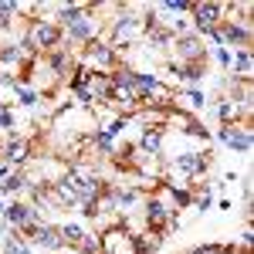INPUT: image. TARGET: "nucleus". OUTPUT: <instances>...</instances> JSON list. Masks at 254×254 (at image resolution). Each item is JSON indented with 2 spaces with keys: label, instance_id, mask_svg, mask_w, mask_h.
<instances>
[{
  "label": "nucleus",
  "instance_id": "17",
  "mask_svg": "<svg viewBox=\"0 0 254 254\" xmlns=\"http://www.w3.org/2000/svg\"><path fill=\"white\" fill-rule=\"evenodd\" d=\"M24 58H27V51L20 48V41L17 44H0V61L3 64H24Z\"/></svg>",
  "mask_w": 254,
  "mask_h": 254
},
{
  "label": "nucleus",
  "instance_id": "12",
  "mask_svg": "<svg viewBox=\"0 0 254 254\" xmlns=\"http://www.w3.org/2000/svg\"><path fill=\"white\" fill-rule=\"evenodd\" d=\"M231 78L237 81H254V51H234L231 55Z\"/></svg>",
  "mask_w": 254,
  "mask_h": 254
},
{
  "label": "nucleus",
  "instance_id": "8",
  "mask_svg": "<svg viewBox=\"0 0 254 254\" xmlns=\"http://www.w3.org/2000/svg\"><path fill=\"white\" fill-rule=\"evenodd\" d=\"M217 139L227 146V149H234L241 156H248L254 146V136H251V126H217Z\"/></svg>",
  "mask_w": 254,
  "mask_h": 254
},
{
  "label": "nucleus",
  "instance_id": "21",
  "mask_svg": "<svg viewBox=\"0 0 254 254\" xmlns=\"http://www.w3.org/2000/svg\"><path fill=\"white\" fill-rule=\"evenodd\" d=\"M0 44H3V41H0Z\"/></svg>",
  "mask_w": 254,
  "mask_h": 254
},
{
  "label": "nucleus",
  "instance_id": "19",
  "mask_svg": "<svg viewBox=\"0 0 254 254\" xmlns=\"http://www.w3.org/2000/svg\"><path fill=\"white\" fill-rule=\"evenodd\" d=\"M14 126H17V122H14V112H10V109H0V129L10 136V132H14Z\"/></svg>",
  "mask_w": 254,
  "mask_h": 254
},
{
  "label": "nucleus",
  "instance_id": "5",
  "mask_svg": "<svg viewBox=\"0 0 254 254\" xmlns=\"http://www.w3.org/2000/svg\"><path fill=\"white\" fill-rule=\"evenodd\" d=\"M170 61L173 64H207V44H203V38L200 34H180V38H173V44H170Z\"/></svg>",
  "mask_w": 254,
  "mask_h": 254
},
{
  "label": "nucleus",
  "instance_id": "18",
  "mask_svg": "<svg viewBox=\"0 0 254 254\" xmlns=\"http://www.w3.org/2000/svg\"><path fill=\"white\" fill-rule=\"evenodd\" d=\"M210 51H214V61H217V64H220L224 71H231V51H227V48H210Z\"/></svg>",
  "mask_w": 254,
  "mask_h": 254
},
{
  "label": "nucleus",
  "instance_id": "11",
  "mask_svg": "<svg viewBox=\"0 0 254 254\" xmlns=\"http://www.w3.org/2000/svg\"><path fill=\"white\" fill-rule=\"evenodd\" d=\"M210 105V98L203 95L200 88H176L173 92V109H180V112H203Z\"/></svg>",
  "mask_w": 254,
  "mask_h": 254
},
{
  "label": "nucleus",
  "instance_id": "16",
  "mask_svg": "<svg viewBox=\"0 0 254 254\" xmlns=\"http://www.w3.org/2000/svg\"><path fill=\"white\" fill-rule=\"evenodd\" d=\"M3 254H38L27 241L20 234H14V231H7V237H3Z\"/></svg>",
  "mask_w": 254,
  "mask_h": 254
},
{
  "label": "nucleus",
  "instance_id": "9",
  "mask_svg": "<svg viewBox=\"0 0 254 254\" xmlns=\"http://www.w3.org/2000/svg\"><path fill=\"white\" fill-rule=\"evenodd\" d=\"M27 244L34 248V251H41V254H61L64 251V244H61V231H58V224H41L34 234L27 237Z\"/></svg>",
  "mask_w": 254,
  "mask_h": 254
},
{
  "label": "nucleus",
  "instance_id": "20",
  "mask_svg": "<svg viewBox=\"0 0 254 254\" xmlns=\"http://www.w3.org/2000/svg\"><path fill=\"white\" fill-rule=\"evenodd\" d=\"M183 254H224V251H220V244H196V248H190Z\"/></svg>",
  "mask_w": 254,
  "mask_h": 254
},
{
  "label": "nucleus",
  "instance_id": "15",
  "mask_svg": "<svg viewBox=\"0 0 254 254\" xmlns=\"http://www.w3.org/2000/svg\"><path fill=\"white\" fill-rule=\"evenodd\" d=\"M132 244H136V254H156L163 248V237L153 231H139V234H132Z\"/></svg>",
  "mask_w": 254,
  "mask_h": 254
},
{
  "label": "nucleus",
  "instance_id": "6",
  "mask_svg": "<svg viewBox=\"0 0 254 254\" xmlns=\"http://www.w3.org/2000/svg\"><path fill=\"white\" fill-rule=\"evenodd\" d=\"M98 254H136V244H132V231L119 220L112 227L98 231Z\"/></svg>",
  "mask_w": 254,
  "mask_h": 254
},
{
  "label": "nucleus",
  "instance_id": "10",
  "mask_svg": "<svg viewBox=\"0 0 254 254\" xmlns=\"http://www.w3.org/2000/svg\"><path fill=\"white\" fill-rule=\"evenodd\" d=\"M163 139H166V129H156V126H142V129H139V139H136V149L142 153V156L159 159V156H163Z\"/></svg>",
  "mask_w": 254,
  "mask_h": 254
},
{
  "label": "nucleus",
  "instance_id": "3",
  "mask_svg": "<svg viewBox=\"0 0 254 254\" xmlns=\"http://www.w3.org/2000/svg\"><path fill=\"white\" fill-rule=\"evenodd\" d=\"M75 58H78V64L92 68V71H102V75H109L112 68H119V51H116V48H112L105 38L88 41V44L81 48Z\"/></svg>",
  "mask_w": 254,
  "mask_h": 254
},
{
  "label": "nucleus",
  "instance_id": "1",
  "mask_svg": "<svg viewBox=\"0 0 254 254\" xmlns=\"http://www.w3.org/2000/svg\"><path fill=\"white\" fill-rule=\"evenodd\" d=\"M20 48H24L27 55H34V58H44V55L64 48V34H61V27L51 17L27 20V31H24V38H20Z\"/></svg>",
  "mask_w": 254,
  "mask_h": 254
},
{
  "label": "nucleus",
  "instance_id": "2",
  "mask_svg": "<svg viewBox=\"0 0 254 254\" xmlns=\"http://www.w3.org/2000/svg\"><path fill=\"white\" fill-rule=\"evenodd\" d=\"M163 166H166V180H170V183L180 176V180H187V187H190V183H196L200 176L210 170V149H183V153L170 156Z\"/></svg>",
  "mask_w": 254,
  "mask_h": 254
},
{
  "label": "nucleus",
  "instance_id": "4",
  "mask_svg": "<svg viewBox=\"0 0 254 254\" xmlns=\"http://www.w3.org/2000/svg\"><path fill=\"white\" fill-rule=\"evenodd\" d=\"M187 20H190L193 34H200V38H203L207 31H214V27H220V24H224V0H193V3H190Z\"/></svg>",
  "mask_w": 254,
  "mask_h": 254
},
{
  "label": "nucleus",
  "instance_id": "7",
  "mask_svg": "<svg viewBox=\"0 0 254 254\" xmlns=\"http://www.w3.org/2000/svg\"><path fill=\"white\" fill-rule=\"evenodd\" d=\"M217 34H220V44L231 51H251L254 44V24L251 20H224L220 27H217Z\"/></svg>",
  "mask_w": 254,
  "mask_h": 254
},
{
  "label": "nucleus",
  "instance_id": "14",
  "mask_svg": "<svg viewBox=\"0 0 254 254\" xmlns=\"http://www.w3.org/2000/svg\"><path fill=\"white\" fill-rule=\"evenodd\" d=\"M58 231H61L64 251H81V244H85V237H88V231H85L81 224H58Z\"/></svg>",
  "mask_w": 254,
  "mask_h": 254
},
{
  "label": "nucleus",
  "instance_id": "13",
  "mask_svg": "<svg viewBox=\"0 0 254 254\" xmlns=\"http://www.w3.org/2000/svg\"><path fill=\"white\" fill-rule=\"evenodd\" d=\"M166 71L176 75L183 85H200L203 75H207V64H173V61H170V68H166Z\"/></svg>",
  "mask_w": 254,
  "mask_h": 254
}]
</instances>
